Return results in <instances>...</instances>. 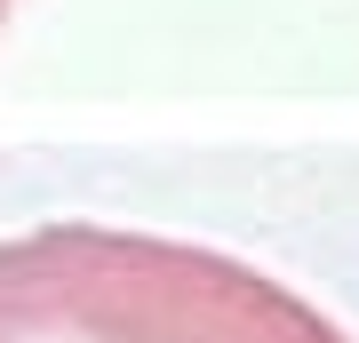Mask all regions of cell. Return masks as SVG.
<instances>
[{
  "instance_id": "6da1fadb",
  "label": "cell",
  "mask_w": 359,
  "mask_h": 343,
  "mask_svg": "<svg viewBox=\"0 0 359 343\" xmlns=\"http://www.w3.org/2000/svg\"><path fill=\"white\" fill-rule=\"evenodd\" d=\"M0 343H351L320 304L224 248L120 224L0 240Z\"/></svg>"
},
{
  "instance_id": "7a4b0ae2",
  "label": "cell",
  "mask_w": 359,
  "mask_h": 343,
  "mask_svg": "<svg viewBox=\"0 0 359 343\" xmlns=\"http://www.w3.org/2000/svg\"><path fill=\"white\" fill-rule=\"evenodd\" d=\"M0 16H8V0H0Z\"/></svg>"
}]
</instances>
